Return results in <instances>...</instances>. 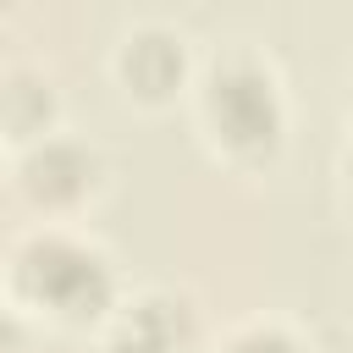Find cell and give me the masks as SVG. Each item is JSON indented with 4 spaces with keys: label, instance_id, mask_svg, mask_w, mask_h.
Segmentation results:
<instances>
[{
    "label": "cell",
    "instance_id": "52a82bcc",
    "mask_svg": "<svg viewBox=\"0 0 353 353\" xmlns=\"http://www.w3.org/2000/svg\"><path fill=\"white\" fill-rule=\"evenodd\" d=\"M347 110H353V83H347Z\"/></svg>",
    "mask_w": 353,
    "mask_h": 353
},
{
    "label": "cell",
    "instance_id": "5b68a950",
    "mask_svg": "<svg viewBox=\"0 0 353 353\" xmlns=\"http://www.w3.org/2000/svg\"><path fill=\"white\" fill-rule=\"evenodd\" d=\"M50 105H55V99H50V83H44V77H33V72H22V66L6 77V121H11V132L28 138L33 127H44V121H50Z\"/></svg>",
    "mask_w": 353,
    "mask_h": 353
},
{
    "label": "cell",
    "instance_id": "ba28073f",
    "mask_svg": "<svg viewBox=\"0 0 353 353\" xmlns=\"http://www.w3.org/2000/svg\"><path fill=\"white\" fill-rule=\"evenodd\" d=\"M347 182H353V154H347Z\"/></svg>",
    "mask_w": 353,
    "mask_h": 353
},
{
    "label": "cell",
    "instance_id": "8992f818",
    "mask_svg": "<svg viewBox=\"0 0 353 353\" xmlns=\"http://www.w3.org/2000/svg\"><path fill=\"white\" fill-rule=\"evenodd\" d=\"M226 353H303V342L292 331H281V325H248V331L232 336Z\"/></svg>",
    "mask_w": 353,
    "mask_h": 353
},
{
    "label": "cell",
    "instance_id": "7a4b0ae2",
    "mask_svg": "<svg viewBox=\"0 0 353 353\" xmlns=\"http://www.w3.org/2000/svg\"><path fill=\"white\" fill-rule=\"evenodd\" d=\"M204 121L232 154H270L281 138V94L259 55L232 50L204 77Z\"/></svg>",
    "mask_w": 353,
    "mask_h": 353
},
{
    "label": "cell",
    "instance_id": "277c9868",
    "mask_svg": "<svg viewBox=\"0 0 353 353\" xmlns=\"http://www.w3.org/2000/svg\"><path fill=\"white\" fill-rule=\"evenodd\" d=\"M182 66H188L182 39L165 33V28H138V33H127V44H121V77H127V88H138L143 99L171 94V88L182 83Z\"/></svg>",
    "mask_w": 353,
    "mask_h": 353
},
{
    "label": "cell",
    "instance_id": "3957f363",
    "mask_svg": "<svg viewBox=\"0 0 353 353\" xmlns=\"http://www.w3.org/2000/svg\"><path fill=\"white\" fill-rule=\"evenodd\" d=\"M94 176H99V160H94L83 143H72V138H44V143H33L28 160H22V193H28L33 204H44V210L77 204V199L94 188Z\"/></svg>",
    "mask_w": 353,
    "mask_h": 353
},
{
    "label": "cell",
    "instance_id": "6da1fadb",
    "mask_svg": "<svg viewBox=\"0 0 353 353\" xmlns=\"http://www.w3.org/2000/svg\"><path fill=\"white\" fill-rule=\"evenodd\" d=\"M11 265H17V292L61 320H94L116 292L110 259L66 232H33Z\"/></svg>",
    "mask_w": 353,
    "mask_h": 353
}]
</instances>
